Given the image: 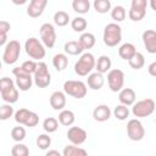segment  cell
I'll list each match as a JSON object with an SVG mask.
<instances>
[{
  "instance_id": "obj_22",
  "label": "cell",
  "mask_w": 156,
  "mask_h": 156,
  "mask_svg": "<svg viewBox=\"0 0 156 156\" xmlns=\"http://www.w3.org/2000/svg\"><path fill=\"white\" fill-rule=\"evenodd\" d=\"M74 119H76V116L73 113V111L71 110H61V112L58 113V122L60 124L65 126V127H68V126H72L74 123Z\"/></svg>"
},
{
  "instance_id": "obj_50",
  "label": "cell",
  "mask_w": 156,
  "mask_h": 156,
  "mask_svg": "<svg viewBox=\"0 0 156 156\" xmlns=\"http://www.w3.org/2000/svg\"><path fill=\"white\" fill-rule=\"evenodd\" d=\"M150 6H151L152 10H156V7H155V0H150Z\"/></svg>"
},
{
  "instance_id": "obj_29",
  "label": "cell",
  "mask_w": 156,
  "mask_h": 156,
  "mask_svg": "<svg viewBox=\"0 0 156 156\" xmlns=\"http://www.w3.org/2000/svg\"><path fill=\"white\" fill-rule=\"evenodd\" d=\"M126 16H127V11H126V9H124L123 6H121V5H117V6H115V7L111 10V17H112V20H113L116 23L124 21Z\"/></svg>"
},
{
  "instance_id": "obj_51",
  "label": "cell",
  "mask_w": 156,
  "mask_h": 156,
  "mask_svg": "<svg viewBox=\"0 0 156 156\" xmlns=\"http://www.w3.org/2000/svg\"><path fill=\"white\" fill-rule=\"evenodd\" d=\"M1 67H2V63H1V61H0V69H1Z\"/></svg>"
},
{
  "instance_id": "obj_45",
  "label": "cell",
  "mask_w": 156,
  "mask_h": 156,
  "mask_svg": "<svg viewBox=\"0 0 156 156\" xmlns=\"http://www.w3.org/2000/svg\"><path fill=\"white\" fill-rule=\"evenodd\" d=\"M11 29V24L7 21H0V33H6Z\"/></svg>"
},
{
  "instance_id": "obj_43",
  "label": "cell",
  "mask_w": 156,
  "mask_h": 156,
  "mask_svg": "<svg viewBox=\"0 0 156 156\" xmlns=\"http://www.w3.org/2000/svg\"><path fill=\"white\" fill-rule=\"evenodd\" d=\"M13 85H15V82L11 78H9V77L0 78V93L6 90V89H9V88H11V87H13Z\"/></svg>"
},
{
  "instance_id": "obj_34",
  "label": "cell",
  "mask_w": 156,
  "mask_h": 156,
  "mask_svg": "<svg viewBox=\"0 0 156 156\" xmlns=\"http://www.w3.org/2000/svg\"><path fill=\"white\" fill-rule=\"evenodd\" d=\"M43 128L46 133H54L58 128V121L54 117H48L43 122Z\"/></svg>"
},
{
  "instance_id": "obj_23",
  "label": "cell",
  "mask_w": 156,
  "mask_h": 156,
  "mask_svg": "<svg viewBox=\"0 0 156 156\" xmlns=\"http://www.w3.org/2000/svg\"><path fill=\"white\" fill-rule=\"evenodd\" d=\"M0 94H1L2 100L5 102H7V104H15L18 100V90H17V88L15 85L9 88V89H6V90H4V91H1Z\"/></svg>"
},
{
  "instance_id": "obj_11",
  "label": "cell",
  "mask_w": 156,
  "mask_h": 156,
  "mask_svg": "<svg viewBox=\"0 0 156 156\" xmlns=\"http://www.w3.org/2000/svg\"><path fill=\"white\" fill-rule=\"evenodd\" d=\"M40 38H41V41L44 44V46L51 49L54 48L55 43H56V32H55V28L51 23H43L40 26Z\"/></svg>"
},
{
  "instance_id": "obj_7",
  "label": "cell",
  "mask_w": 156,
  "mask_h": 156,
  "mask_svg": "<svg viewBox=\"0 0 156 156\" xmlns=\"http://www.w3.org/2000/svg\"><path fill=\"white\" fill-rule=\"evenodd\" d=\"M20 54H21V44H20V41L10 40L5 46V50H4V54H2V61L6 65H13L18 60Z\"/></svg>"
},
{
  "instance_id": "obj_31",
  "label": "cell",
  "mask_w": 156,
  "mask_h": 156,
  "mask_svg": "<svg viewBox=\"0 0 156 156\" xmlns=\"http://www.w3.org/2000/svg\"><path fill=\"white\" fill-rule=\"evenodd\" d=\"M87 26H88V22H87V20H85L84 17H76V18H73V20L71 21V27H72V29H73L74 32H78V33L84 32L85 28H87Z\"/></svg>"
},
{
  "instance_id": "obj_13",
  "label": "cell",
  "mask_w": 156,
  "mask_h": 156,
  "mask_svg": "<svg viewBox=\"0 0 156 156\" xmlns=\"http://www.w3.org/2000/svg\"><path fill=\"white\" fill-rule=\"evenodd\" d=\"M46 5L48 0H30L29 6L27 7V15L32 18H37L43 15Z\"/></svg>"
},
{
  "instance_id": "obj_37",
  "label": "cell",
  "mask_w": 156,
  "mask_h": 156,
  "mask_svg": "<svg viewBox=\"0 0 156 156\" xmlns=\"http://www.w3.org/2000/svg\"><path fill=\"white\" fill-rule=\"evenodd\" d=\"M11 138H12L15 141H17V143L24 140V138H26V129H24L23 127H21V126L13 127V128L11 129Z\"/></svg>"
},
{
  "instance_id": "obj_42",
  "label": "cell",
  "mask_w": 156,
  "mask_h": 156,
  "mask_svg": "<svg viewBox=\"0 0 156 156\" xmlns=\"http://www.w3.org/2000/svg\"><path fill=\"white\" fill-rule=\"evenodd\" d=\"M21 68L23 71H26L27 73L29 74H33L35 72V68H37V62L34 60H28V61H24L21 66Z\"/></svg>"
},
{
  "instance_id": "obj_35",
  "label": "cell",
  "mask_w": 156,
  "mask_h": 156,
  "mask_svg": "<svg viewBox=\"0 0 156 156\" xmlns=\"http://www.w3.org/2000/svg\"><path fill=\"white\" fill-rule=\"evenodd\" d=\"M11 154H12V156H28L29 155V149L27 147V145H24L20 141V143H17L12 146Z\"/></svg>"
},
{
  "instance_id": "obj_27",
  "label": "cell",
  "mask_w": 156,
  "mask_h": 156,
  "mask_svg": "<svg viewBox=\"0 0 156 156\" xmlns=\"http://www.w3.org/2000/svg\"><path fill=\"white\" fill-rule=\"evenodd\" d=\"M72 9L77 13L84 15V13H88L90 10V2H89V0H73Z\"/></svg>"
},
{
  "instance_id": "obj_6",
  "label": "cell",
  "mask_w": 156,
  "mask_h": 156,
  "mask_svg": "<svg viewBox=\"0 0 156 156\" xmlns=\"http://www.w3.org/2000/svg\"><path fill=\"white\" fill-rule=\"evenodd\" d=\"M154 111H155V101L152 99L139 100L133 104V108H132V113L138 118L147 117L152 115Z\"/></svg>"
},
{
  "instance_id": "obj_26",
  "label": "cell",
  "mask_w": 156,
  "mask_h": 156,
  "mask_svg": "<svg viewBox=\"0 0 156 156\" xmlns=\"http://www.w3.org/2000/svg\"><path fill=\"white\" fill-rule=\"evenodd\" d=\"M88 154L87 150L74 145V144H71V145H67L63 151H62V155L63 156H85Z\"/></svg>"
},
{
  "instance_id": "obj_48",
  "label": "cell",
  "mask_w": 156,
  "mask_h": 156,
  "mask_svg": "<svg viewBox=\"0 0 156 156\" xmlns=\"http://www.w3.org/2000/svg\"><path fill=\"white\" fill-rule=\"evenodd\" d=\"M51 155H56V156H60L61 154H60L57 150H49V151L46 152V156H51Z\"/></svg>"
},
{
  "instance_id": "obj_15",
  "label": "cell",
  "mask_w": 156,
  "mask_h": 156,
  "mask_svg": "<svg viewBox=\"0 0 156 156\" xmlns=\"http://www.w3.org/2000/svg\"><path fill=\"white\" fill-rule=\"evenodd\" d=\"M50 106L56 111L62 110L66 106V94L60 90L54 91L50 95Z\"/></svg>"
},
{
  "instance_id": "obj_40",
  "label": "cell",
  "mask_w": 156,
  "mask_h": 156,
  "mask_svg": "<svg viewBox=\"0 0 156 156\" xmlns=\"http://www.w3.org/2000/svg\"><path fill=\"white\" fill-rule=\"evenodd\" d=\"M28 115H29V110H27V108H20L18 111L15 112V121L17 123H20V124H24Z\"/></svg>"
},
{
  "instance_id": "obj_41",
  "label": "cell",
  "mask_w": 156,
  "mask_h": 156,
  "mask_svg": "<svg viewBox=\"0 0 156 156\" xmlns=\"http://www.w3.org/2000/svg\"><path fill=\"white\" fill-rule=\"evenodd\" d=\"M38 123H39V116L35 112L29 111V115H28V117H27V119L24 122V126L32 128V127H35Z\"/></svg>"
},
{
  "instance_id": "obj_39",
  "label": "cell",
  "mask_w": 156,
  "mask_h": 156,
  "mask_svg": "<svg viewBox=\"0 0 156 156\" xmlns=\"http://www.w3.org/2000/svg\"><path fill=\"white\" fill-rule=\"evenodd\" d=\"M51 145V138L48 134H40L37 138V146L41 150H46Z\"/></svg>"
},
{
  "instance_id": "obj_10",
  "label": "cell",
  "mask_w": 156,
  "mask_h": 156,
  "mask_svg": "<svg viewBox=\"0 0 156 156\" xmlns=\"http://www.w3.org/2000/svg\"><path fill=\"white\" fill-rule=\"evenodd\" d=\"M127 134L128 138L133 141H140L145 135V129L141 122L138 118L129 119L127 123Z\"/></svg>"
},
{
  "instance_id": "obj_3",
  "label": "cell",
  "mask_w": 156,
  "mask_h": 156,
  "mask_svg": "<svg viewBox=\"0 0 156 156\" xmlns=\"http://www.w3.org/2000/svg\"><path fill=\"white\" fill-rule=\"evenodd\" d=\"M95 67V57L91 52H84L80 55L79 60L74 65V72L76 74L84 77L88 76Z\"/></svg>"
},
{
  "instance_id": "obj_17",
  "label": "cell",
  "mask_w": 156,
  "mask_h": 156,
  "mask_svg": "<svg viewBox=\"0 0 156 156\" xmlns=\"http://www.w3.org/2000/svg\"><path fill=\"white\" fill-rule=\"evenodd\" d=\"M135 91L132 88H123L119 90L118 94V100L121 104L126 105V106H132L135 102Z\"/></svg>"
},
{
  "instance_id": "obj_21",
  "label": "cell",
  "mask_w": 156,
  "mask_h": 156,
  "mask_svg": "<svg viewBox=\"0 0 156 156\" xmlns=\"http://www.w3.org/2000/svg\"><path fill=\"white\" fill-rule=\"evenodd\" d=\"M63 49H65V52H66V54L72 55V56L80 55V54L83 52V50H84L78 40H69V41H67V43L65 44Z\"/></svg>"
},
{
  "instance_id": "obj_12",
  "label": "cell",
  "mask_w": 156,
  "mask_h": 156,
  "mask_svg": "<svg viewBox=\"0 0 156 156\" xmlns=\"http://www.w3.org/2000/svg\"><path fill=\"white\" fill-rule=\"evenodd\" d=\"M67 138H68V140L72 144H74V145H82L87 140L88 134L80 127H71L67 130Z\"/></svg>"
},
{
  "instance_id": "obj_19",
  "label": "cell",
  "mask_w": 156,
  "mask_h": 156,
  "mask_svg": "<svg viewBox=\"0 0 156 156\" xmlns=\"http://www.w3.org/2000/svg\"><path fill=\"white\" fill-rule=\"evenodd\" d=\"M111 66H112V61L108 56L106 55H101L98 61H95V68H96V72H100V73H106L111 69Z\"/></svg>"
},
{
  "instance_id": "obj_47",
  "label": "cell",
  "mask_w": 156,
  "mask_h": 156,
  "mask_svg": "<svg viewBox=\"0 0 156 156\" xmlns=\"http://www.w3.org/2000/svg\"><path fill=\"white\" fill-rule=\"evenodd\" d=\"M7 41V34L6 33H0V46L5 45Z\"/></svg>"
},
{
  "instance_id": "obj_44",
  "label": "cell",
  "mask_w": 156,
  "mask_h": 156,
  "mask_svg": "<svg viewBox=\"0 0 156 156\" xmlns=\"http://www.w3.org/2000/svg\"><path fill=\"white\" fill-rule=\"evenodd\" d=\"M147 6V0H132L130 7L134 9H140V10H146Z\"/></svg>"
},
{
  "instance_id": "obj_38",
  "label": "cell",
  "mask_w": 156,
  "mask_h": 156,
  "mask_svg": "<svg viewBox=\"0 0 156 156\" xmlns=\"http://www.w3.org/2000/svg\"><path fill=\"white\" fill-rule=\"evenodd\" d=\"M15 113L13 107L11 106V104H5L0 106V121H6L10 117H12V115Z\"/></svg>"
},
{
  "instance_id": "obj_2",
  "label": "cell",
  "mask_w": 156,
  "mask_h": 156,
  "mask_svg": "<svg viewBox=\"0 0 156 156\" xmlns=\"http://www.w3.org/2000/svg\"><path fill=\"white\" fill-rule=\"evenodd\" d=\"M24 49H26V52L27 55L32 58V60H37V61H40L41 58L45 57V54H46V50H45V46L41 41H39V39L34 38V37H30L26 40L24 43Z\"/></svg>"
},
{
  "instance_id": "obj_24",
  "label": "cell",
  "mask_w": 156,
  "mask_h": 156,
  "mask_svg": "<svg viewBox=\"0 0 156 156\" xmlns=\"http://www.w3.org/2000/svg\"><path fill=\"white\" fill-rule=\"evenodd\" d=\"M52 66L56 71H63L68 66V57L66 54H56L52 57Z\"/></svg>"
},
{
  "instance_id": "obj_20",
  "label": "cell",
  "mask_w": 156,
  "mask_h": 156,
  "mask_svg": "<svg viewBox=\"0 0 156 156\" xmlns=\"http://www.w3.org/2000/svg\"><path fill=\"white\" fill-rule=\"evenodd\" d=\"M135 52H136V49H135V46H134L132 43H124V44H122V45L119 46V49H118V55H119V57L123 58V60H126V61H128Z\"/></svg>"
},
{
  "instance_id": "obj_25",
  "label": "cell",
  "mask_w": 156,
  "mask_h": 156,
  "mask_svg": "<svg viewBox=\"0 0 156 156\" xmlns=\"http://www.w3.org/2000/svg\"><path fill=\"white\" fill-rule=\"evenodd\" d=\"M78 41L80 43V45L84 50H89L95 45L96 39H95V35L93 33H82Z\"/></svg>"
},
{
  "instance_id": "obj_1",
  "label": "cell",
  "mask_w": 156,
  "mask_h": 156,
  "mask_svg": "<svg viewBox=\"0 0 156 156\" xmlns=\"http://www.w3.org/2000/svg\"><path fill=\"white\" fill-rule=\"evenodd\" d=\"M102 39H104L105 45H107L110 48L117 46V44H119L121 40H122V28H121V26L116 22L108 23L104 28Z\"/></svg>"
},
{
  "instance_id": "obj_49",
  "label": "cell",
  "mask_w": 156,
  "mask_h": 156,
  "mask_svg": "<svg viewBox=\"0 0 156 156\" xmlns=\"http://www.w3.org/2000/svg\"><path fill=\"white\" fill-rule=\"evenodd\" d=\"M12 2L15 5H24L27 2V0H12Z\"/></svg>"
},
{
  "instance_id": "obj_28",
  "label": "cell",
  "mask_w": 156,
  "mask_h": 156,
  "mask_svg": "<svg viewBox=\"0 0 156 156\" xmlns=\"http://www.w3.org/2000/svg\"><path fill=\"white\" fill-rule=\"evenodd\" d=\"M128 63L129 66L133 68V69H140L144 67L145 65V58H144V55L141 52H135L129 60H128Z\"/></svg>"
},
{
  "instance_id": "obj_36",
  "label": "cell",
  "mask_w": 156,
  "mask_h": 156,
  "mask_svg": "<svg viewBox=\"0 0 156 156\" xmlns=\"http://www.w3.org/2000/svg\"><path fill=\"white\" fill-rule=\"evenodd\" d=\"M146 15V10H140V9H134V7H130V10L128 11V17L134 21V22H138V21H141Z\"/></svg>"
},
{
  "instance_id": "obj_4",
  "label": "cell",
  "mask_w": 156,
  "mask_h": 156,
  "mask_svg": "<svg viewBox=\"0 0 156 156\" xmlns=\"http://www.w3.org/2000/svg\"><path fill=\"white\" fill-rule=\"evenodd\" d=\"M33 74H34V78H33L34 84L38 88H46V87L50 85L51 74H50L48 65L45 62H43V61L37 62V68H35V72Z\"/></svg>"
},
{
  "instance_id": "obj_8",
  "label": "cell",
  "mask_w": 156,
  "mask_h": 156,
  "mask_svg": "<svg viewBox=\"0 0 156 156\" xmlns=\"http://www.w3.org/2000/svg\"><path fill=\"white\" fill-rule=\"evenodd\" d=\"M107 83H108V88L111 89V91H113V93L119 91L124 85V73H123V71L118 69V68L110 69L108 73H107Z\"/></svg>"
},
{
  "instance_id": "obj_16",
  "label": "cell",
  "mask_w": 156,
  "mask_h": 156,
  "mask_svg": "<svg viewBox=\"0 0 156 156\" xmlns=\"http://www.w3.org/2000/svg\"><path fill=\"white\" fill-rule=\"evenodd\" d=\"M87 83H88V87L93 90H100L105 83V79H104V76L102 73L100 72H94V73H89L88 74V79H87Z\"/></svg>"
},
{
  "instance_id": "obj_5",
  "label": "cell",
  "mask_w": 156,
  "mask_h": 156,
  "mask_svg": "<svg viewBox=\"0 0 156 156\" xmlns=\"http://www.w3.org/2000/svg\"><path fill=\"white\" fill-rule=\"evenodd\" d=\"M63 91H65V94H67L72 98L83 99L87 95L88 89H87L85 83H83L82 80L69 79V80H66L63 83Z\"/></svg>"
},
{
  "instance_id": "obj_33",
  "label": "cell",
  "mask_w": 156,
  "mask_h": 156,
  "mask_svg": "<svg viewBox=\"0 0 156 156\" xmlns=\"http://www.w3.org/2000/svg\"><path fill=\"white\" fill-rule=\"evenodd\" d=\"M113 115H115V117L117 119L124 121V119H127L129 117V108H128V106H126L123 104L117 105L115 107V110H113Z\"/></svg>"
},
{
  "instance_id": "obj_9",
  "label": "cell",
  "mask_w": 156,
  "mask_h": 156,
  "mask_svg": "<svg viewBox=\"0 0 156 156\" xmlns=\"http://www.w3.org/2000/svg\"><path fill=\"white\" fill-rule=\"evenodd\" d=\"M12 73L16 77V85H17V88L20 90L27 91V90H29L32 88V84H33L32 74L27 73L21 67H15L12 69Z\"/></svg>"
},
{
  "instance_id": "obj_18",
  "label": "cell",
  "mask_w": 156,
  "mask_h": 156,
  "mask_svg": "<svg viewBox=\"0 0 156 156\" xmlns=\"http://www.w3.org/2000/svg\"><path fill=\"white\" fill-rule=\"evenodd\" d=\"M93 117L98 122H105L111 117V110L107 105H98L93 111Z\"/></svg>"
},
{
  "instance_id": "obj_46",
  "label": "cell",
  "mask_w": 156,
  "mask_h": 156,
  "mask_svg": "<svg viewBox=\"0 0 156 156\" xmlns=\"http://www.w3.org/2000/svg\"><path fill=\"white\" fill-rule=\"evenodd\" d=\"M147 72H149L150 76L156 77V62H152V63L149 65V67H147Z\"/></svg>"
},
{
  "instance_id": "obj_14",
  "label": "cell",
  "mask_w": 156,
  "mask_h": 156,
  "mask_svg": "<svg viewBox=\"0 0 156 156\" xmlns=\"http://www.w3.org/2000/svg\"><path fill=\"white\" fill-rule=\"evenodd\" d=\"M143 43L147 52L156 54V32L154 29H146L143 33Z\"/></svg>"
},
{
  "instance_id": "obj_30",
  "label": "cell",
  "mask_w": 156,
  "mask_h": 156,
  "mask_svg": "<svg viewBox=\"0 0 156 156\" xmlns=\"http://www.w3.org/2000/svg\"><path fill=\"white\" fill-rule=\"evenodd\" d=\"M94 10L99 13H107L111 10V1L110 0H94L93 2Z\"/></svg>"
},
{
  "instance_id": "obj_32",
  "label": "cell",
  "mask_w": 156,
  "mask_h": 156,
  "mask_svg": "<svg viewBox=\"0 0 156 156\" xmlns=\"http://www.w3.org/2000/svg\"><path fill=\"white\" fill-rule=\"evenodd\" d=\"M54 22H55V24L58 26V27H65V26H67L68 22H69V16H68V13L65 12V11H57V12H55V15H54Z\"/></svg>"
}]
</instances>
